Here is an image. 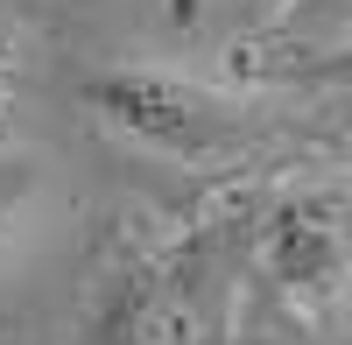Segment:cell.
<instances>
[{
  "label": "cell",
  "mask_w": 352,
  "mask_h": 345,
  "mask_svg": "<svg viewBox=\"0 0 352 345\" xmlns=\"http://www.w3.org/2000/svg\"><path fill=\"white\" fill-rule=\"evenodd\" d=\"M78 99L113 141L176 169H240L275 141L268 106L169 64H99L78 78Z\"/></svg>",
  "instance_id": "cell-1"
},
{
  "label": "cell",
  "mask_w": 352,
  "mask_h": 345,
  "mask_svg": "<svg viewBox=\"0 0 352 345\" xmlns=\"http://www.w3.org/2000/svg\"><path fill=\"white\" fill-rule=\"evenodd\" d=\"M254 268L303 318L352 303V177H289L254 219Z\"/></svg>",
  "instance_id": "cell-2"
},
{
  "label": "cell",
  "mask_w": 352,
  "mask_h": 345,
  "mask_svg": "<svg viewBox=\"0 0 352 345\" xmlns=\"http://www.w3.org/2000/svg\"><path fill=\"white\" fill-rule=\"evenodd\" d=\"M197 331V254H127L99 282L78 345H190Z\"/></svg>",
  "instance_id": "cell-3"
},
{
  "label": "cell",
  "mask_w": 352,
  "mask_h": 345,
  "mask_svg": "<svg viewBox=\"0 0 352 345\" xmlns=\"http://www.w3.org/2000/svg\"><path fill=\"white\" fill-rule=\"evenodd\" d=\"M36 197H43V162L36 155H0V247L28 225Z\"/></svg>",
  "instance_id": "cell-4"
},
{
  "label": "cell",
  "mask_w": 352,
  "mask_h": 345,
  "mask_svg": "<svg viewBox=\"0 0 352 345\" xmlns=\"http://www.w3.org/2000/svg\"><path fill=\"white\" fill-rule=\"evenodd\" d=\"M0 99H8V64H0Z\"/></svg>",
  "instance_id": "cell-5"
}]
</instances>
